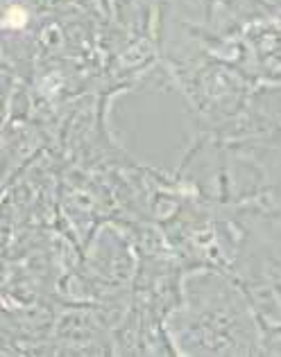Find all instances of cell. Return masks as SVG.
I'll return each mask as SVG.
<instances>
[{
	"label": "cell",
	"instance_id": "obj_1",
	"mask_svg": "<svg viewBox=\"0 0 281 357\" xmlns=\"http://www.w3.org/2000/svg\"><path fill=\"white\" fill-rule=\"evenodd\" d=\"M5 25L7 27H23L25 25V12L21 7H9L7 16H5Z\"/></svg>",
	"mask_w": 281,
	"mask_h": 357
}]
</instances>
